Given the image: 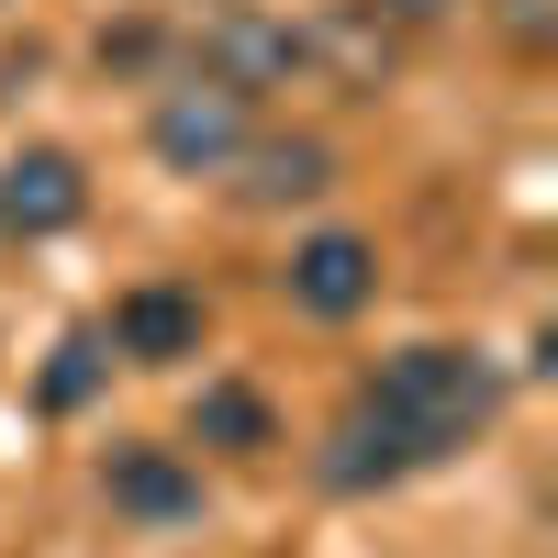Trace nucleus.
Segmentation results:
<instances>
[{
  "label": "nucleus",
  "instance_id": "f257e3e1",
  "mask_svg": "<svg viewBox=\"0 0 558 558\" xmlns=\"http://www.w3.org/2000/svg\"><path fill=\"white\" fill-rule=\"evenodd\" d=\"M357 391L402 425L413 458H458V447L492 425V402H502V380H492V357H481V347H391Z\"/></svg>",
  "mask_w": 558,
  "mask_h": 558
},
{
  "label": "nucleus",
  "instance_id": "f03ea898",
  "mask_svg": "<svg viewBox=\"0 0 558 558\" xmlns=\"http://www.w3.org/2000/svg\"><path fill=\"white\" fill-rule=\"evenodd\" d=\"M246 134H257V101H246V89H223V78H202V68L168 78L157 112H146V146H157V168H179V179H223Z\"/></svg>",
  "mask_w": 558,
  "mask_h": 558
},
{
  "label": "nucleus",
  "instance_id": "7ed1b4c3",
  "mask_svg": "<svg viewBox=\"0 0 558 558\" xmlns=\"http://www.w3.org/2000/svg\"><path fill=\"white\" fill-rule=\"evenodd\" d=\"M279 291H291V313H313V324H357L368 302H380V246L347 235V223H324V235L291 246Z\"/></svg>",
  "mask_w": 558,
  "mask_h": 558
},
{
  "label": "nucleus",
  "instance_id": "20e7f679",
  "mask_svg": "<svg viewBox=\"0 0 558 558\" xmlns=\"http://www.w3.org/2000/svg\"><path fill=\"white\" fill-rule=\"evenodd\" d=\"M78 213H89V168H78L68 146H23V157H0V235L45 246V235H68Z\"/></svg>",
  "mask_w": 558,
  "mask_h": 558
},
{
  "label": "nucleus",
  "instance_id": "39448f33",
  "mask_svg": "<svg viewBox=\"0 0 558 558\" xmlns=\"http://www.w3.org/2000/svg\"><path fill=\"white\" fill-rule=\"evenodd\" d=\"M302 68V23H279V12H213L202 23V78H223V89H279Z\"/></svg>",
  "mask_w": 558,
  "mask_h": 558
},
{
  "label": "nucleus",
  "instance_id": "423d86ee",
  "mask_svg": "<svg viewBox=\"0 0 558 558\" xmlns=\"http://www.w3.org/2000/svg\"><path fill=\"white\" fill-rule=\"evenodd\" d=\"M202 291L191 279H146V291H123L112 302V357H134V368H168V357H202Z\"/></svg>",
  "mask_w": 558,
  "mask_h": 558
},
{
  "label": "nucleus",
  "instance_id": "0eeeda50",
  "mask_svg": "<svg viewBox=\"0 0 558 558\" xmlns=\"http://www.w3.org/2000/svg\"><path fill=\"white\" fill-rule=\"evenodd\" d=\"M336 191V146L324 134H246L235 146V202L279 213V202H324Z\"/></svg>",
  "mask_w": 558,
  "mask_h": 558
},
{
  "label": "nucleus",
  "instance_id": "6e6552de",
  "mask_svg": "<svg viewBox=\"0 0 558 558\" xmlns=\"http://www.w3.org/2000/svg\"><path fill=\"white\" fill-rule=\"evenodd\" d=\"M402 470H425V458H413V447H402V425L357 391L336 425H324V492H391Z\"/></svg>",
  "mask_w": 558,
  "mask_h": 558
},
{
  "label": "nucleus",
  "instance_id": "1a4fd4ad",
  "mask_svg": "<svg viewBox=\"0 0 558 558\" xmlns=\"http://www.w3.org/2000/svg\"><path fill=\"white\" fill-rule=\"evenodd\" d=\"M101 492H112V514H134V525H191L202 514V470L179 447H112Z\"/></svg>",
  "mask_w": 558,
  "mask_h": 558
},
{
  "label": "nucleus",
  "instance_id": "9d476101",
  "mask_svg": "<svg viewBox=\"0 0 558 558\" xmlns=\"http://www.w3.org/2000/svg\"><path fill=\"white\" fill-rule=\"evenodd\" d=\"M302 68H336V89H380L391 78V23L368 0H336L324 23H302Z\"/></svg>",
  "mask_w": 558,
  "mask_h": 558
},
{
  "label": "nucleus",
  "instance_id": "9b49d317",
  "mask_svg": "<svg viewBox=\"0 0 558 558\" xmlns=\"http://www.w3.org/2000/svg\"><path fill=\"white\" fill-rule=\"evenodd\" d=\"M191 436L223 447V458H257V447H279V413H268V391H246V380H202Z\"/></svg>",
  "mask_w": 558,
  "mask_h": 558
},
{
  "label": "nucleus",
  "instance_id": "f8f14e48",
  "mask_svg": "<svg viewBox=\"0 0 558 558\" xmlns=\"http://www.w3.org/2000/svg\"><path fill=\"white\" fill-rule=\"evenodd\" d=\"M101 368H112V357H101V336H68V347H57V368H45V402L78 413L89 391H101Z\"/></svg>",
  "mask_w": 558,
  "mask_h": 558
},
{
  "label": "nucleus",
  "instance_id": "ddd939ff",
  "mask_svg": "<svg viewBox=\"0 0 558 558\" xmlns=\"http://www.w3.org/2000/svg\"><path fill=\"white\" fill-rule=\"evenodd\" d=\"M380 23H447V12H470V0H368Z\"/></svg>",
  "mask_w": 558,
  "mask_h": 558
},
{
  "label": "nucleus",
  "instance_id": "4468645a",
  "mask_svg": "<svg viewBox=\"0 0 558 558\" xmlns=\"http://www.w3.org/2000/svg\"><path fill=\"white\" fill-rule=\"evenodd\" d=\"M502 23H514V45H547V0H502Z\"/></svg>",
  "mask_w": 558,
  "mask_h": 558
},
{
  "label": "nucleus",
  "instance_id": "2eb2a0df",
  "mask_svg": "<svg viewBox=\"0 0 558 558\" xmlns=\"http://www.w3.org/2000/svg\"><path fill=\"white\" fill-rule=\"evenodd\" d=\"M0 12H12V0H0Z\"/></svg>",
  "mask_w": 558,
  "mask_h": 558
}]
</instances>
